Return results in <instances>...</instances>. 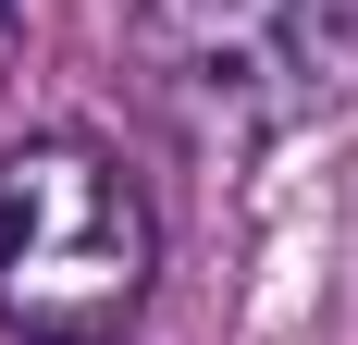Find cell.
I'll return each mask as SVG.
<instances>
[{
    "mask_svg": "<svg viewBox=\"0 0 358 345\" xmlns=\"http://www.w3.org/2000/svg\"><path fill=\"white\" fill-rule=\"evenodd\" d=\"M124 50L210 148H272L358 111V0H136Z\"/></svg>",
    "mask_w": 358,
    "mask_h": 345,
    "instance_id": "obj_1",
    "label": "cell"
},
{
    "mask_svg": "<svg viewBox=\"0 0 358 345\" xmlns=\"http://www.w3.org/2000/svg\"><path fill=\"white\" fill-rule=\"evenodd\" d=\"M161 272V210L111 148L25 136L0 148V321L25 345H99Z\"/></svg>",
    "mask_w": 358,
    "mask_h": 345,
    "instance_id": "obj_2",
    "label": "cell"
},
{
    "mask_svg": "<svg viewBox=\"0 0 358 345\" xmlns=\"http://www.w3.org/2000/svg\"><path fill=\"white\" fill-rule=\"evenodd\" d=\"M13 50H25V0H0V74H13Z\"/></svg>",
    "mask_w": 358,
    "mask_h": 345,
    "instance_id": "obj_3",
    "label": "cell"
},
{
    "mask_svg": "<svg viewBox=\"0 0 358 345\" xmlns=\"http://www.w3.org/2000/svg\"><path fill=\"white\" fill-rule=\"evenodd\" d=\"M99 345H111V333H99Z\"/></svg>",
    "mask_w": 358,
    "mask_h": 345,
    "instance_id": "obj_4",
    "label": "cell"
}]
</instances>
